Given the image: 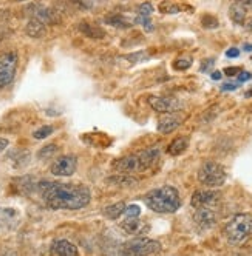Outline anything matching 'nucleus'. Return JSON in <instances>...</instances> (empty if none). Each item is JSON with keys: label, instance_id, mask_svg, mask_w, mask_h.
<instances>
[{"label": "nucleus", "instance_id": "nucleus-1", "mask_svg": "<svg viewBox=\"0 0 252 256\" xmlns=\"http://www.w3.org/2000/svg\"><path fill=\"white\" fill-rule=\"evenodd\" d=\"M44 204L51 210H81L90 204V190L85 186L44 182L39 186Z\"/></svg>", "mask_w": 252, "mask_h": 256}, {"label": "nucleus", "instance_id": "nucleus-2", "mask_svg": "<svg viewBox=\"0 0 252 256\" xmlns=\"http://www.w3.org/2000/svg\"><path fill=\"white\" fill-rule=\"evenodd\" d=\"M144 202L152 212L161 214L175 213L181 207V199H179L178 190L170 186H164L149 192L146 198H144Z\"/></svg>", "mask_w": 252, "mask_h": 256}, {"label": "nucleus", "instance_id": "nucleus-3", "mask_svg": "<svg viewBox=\"0 0 252 256\" xmlns=\"http://www.w3.org/2000/svg\"><path fill=\"white\" fill-rule=\"evenodd\" d=\"M224 234L229 244L241 246L252 236V218L249 214L233 216L224 227Z\"/></svg>", "mask_w": 252, "mask_h": 256}, {"label": "nucleus", "instance_id": "nucleus-4", "mask_svg": "<svg viewBox=\"0 0 252 256\" xmlns=\"http://www.w3.org/2000/svg\"><path fill=\"white\" fill-rule=\"evenodd\" d=\"M226 172L217 162H206L198 170V182L204 187L218 188L226 182Z\"/></svg>", "mask_w": 252, "mask_h": 256}, {"label": "nucleus", "instance_id": "nucleus-5", "mask_svg": "<svg viewBox=\"0 0 252 256\" xmlns=\"http://www.w3.org/2000/svg\"><path fill=\"white\" fill-rule=\"evenodd\" d=\"M161 250V244L158 241L149 240V238H135L127 241L121 252L124 256H150Z\"/></svg>", "mask_w": 252, "mask_h": 256}, {"label": "nucleus", "instance_id": "nucleus-6", "mask_svg": "<svg viewBox=\"0 0 252 256\" xmlns=\"http://www.w3.org/2000/svg\"><path fill=\"white\" fill-rule=\"evenodd\" d=\"M17 70V54L14 51L4 52L0 56V90L10 85L16 76Z\"/></svg>", "mask_w": 252, "mask_h": 256}, {"label": "nucleus", "instance_id": "nucleus-7", "mask_svg": "<svg viewBox=\"0 0 252 256\" xmlns=\"http://www.w3.org/2000/svg\"><path fill=\"white\" fill-rule=\"evenodd\" d=\"M149 105L152 106L153 112L163 113V114H173L179 110H183V102L173 98H166V96H150L147 99Z\"/></svg>", "mask_w": 252, "mask_h": 256}, {"label": "nucleus", "instance_id": "nucleus-8", "mask_svg": "<svg viewBox=\"0 0 252 256\" xmlns=\"http://www.w3.org/2000/svg\"><path fill=\"white\" fill-rule=\"evenodd\" d=\"M78 167V159L73 154H67V156H61L58 158L55 162L51 164L50 172L53 176H58V178H68V176H73Z\"/></svg>", "mask_w": 252, "mask_h": 256}, {"label": "nucleus", "instance_id": "nucleus-9", "mask_svg": "<svg viewBox=\"0 0 252 256\" xmlns=\"http://www.w3.org/2000/svg\"><path fill=\"white\" fill-rule=\"evenodd\" d=\"M221 199V193L215 190H198L192 194L190 204L193 208H212Z\"/></svg>", "mask_w": 252, "mask_h": 256}, {"label": "nucleus", "instance_id": "nucleus-10", "mask_svg": "<svg viewBox=\"0 0 252 256\" xmlns=\"http://www.w3.org/2000/svg\"><path fill=\"white\" fill-rule=\"evenodd\" d=\"M193 221L203 230L212 228L215 224H217V213H215L212 208H196L193 213Z\"/></svg>", "mask_w": 252, "mask_h": 256}, {"label": "nucleus", "instance_id": "nucleus-11", "mask_svg": "<svg viewBox=\"0 0 252 256\" xmlns=\"http://www.w3.org/2000/svg\"><path fill=\"white\" fill-rule=\"evenodd\" d=\"M138 159V172H146L149 168H152L155 164L159 159V148L153 147V148H147L141 152L139 154H136Z\"/></svg>", "mask_w": 252, "mask_h": 256}, {"label": "nucleus", "instance_id": "nucleus-12", "mask_svg": "<svg viewBox=\"0 0 252 256\" xmlns=\"http://www.w3.org/2000/svg\"><path fill=\"white\" fill-rule=\"evenodd\" d=\"M181 125V119H179L176 114H167L164 118H161L158 120V126L156 130L161 133V134H170L173 133L176 128Z\"/></svg>", "mask_w": 252, "mask_h": 256}, {"label": "nucleus", "instance_id": "nucleus-13", "mask_svg": "<svg viewBox=\"0 0 252 256\" xmlns=\"http://www.w3.org/2000/svg\"><path fill=\"white\" fill-rule=\"evenodd\" d=\"M51 250L55 254L58 256H78L79 252L76 248L75 244H71L70 241H65V240H58L53 242L51 246Z\"/></svg>", "mask_w": 252, "mask_h": 256}, {"label": "nucleus", "instance_id": "nucleus-14", "mask_svg": "<svg viewBox=\"0 0 252 256\" xmlns=\"http://www.w3.org/2000/svg\"><path fill=\"white\" fill-rule=\"evenodd\" d=\"M113 168H115L116 172H121V173L138 172V159H136V154L121 158L119 160H116V162L113 164Z\"/></svg>", "mask_w": 252, "mask_h": 256}, {"label": "nucleus", "instance_id": "nucleus-15", "mask_svg": "<svg viewBox=\"0 0 252 256\" xmlns=\"http://www.w3.org/2000/svg\"><path fill=\"white\" fill-rule=\"evenodd\" d=\"M229 16L233 24H237L240 26L244 25L246 22V16H247V10L240 4V2H233L229 8Z\"/></svg>", "mask_w": 252, "mask_h": 256}, {"label": "nucleus", "instance_id": "nucleus-16", "mask_svg": "<svg viewBox=\"0 0 252 256\" xmlns=\"http://www.w3.org/2000/svg\"><path fill=\"white\" fill-rule=\"evenodd\" d=\"M25 32L30 36L31 39H41L45 36L47 32V28L42 22H39L38 19H31L27 26H25Z\"/></svg>", "mask_w": 252, "mask_h": 256}, {"label": "nucleus", "instance_id": "nucleus-17", "mask_svg": "<svg viewBox=\"0 0 252 256\" xmlns=\"http://www.w3.org/2000/svg\"><path fill=\"white\" fill-rule=\"evenodd\" d=\"M79 31L85 36V38L93 39V40L104 39V36H105V32L102 31V28H99L96 25H92V24H88V22L79 24Z\"/></svg>", "mask_w": 252, "mask_h": 256}, {"label": "nucleus", "instance_id": "nucleus-18", "mask_svg": "<svg viewBox=\"0 0 252 256\" xmlns=\"http://www.w3.org/2000/svg\"><path fill=\"white\" fill-rule=\"evenodd\" d=\"M19 221V213L14 208H0V227H14Z\"/></svg>", "mask_w": 252, "mask_h": 256}, {"label": "nucleus", "instance_id": "nucleus-19", "mask_svg": "<svg viewBox=\"0 0 252 256\" xmlns=\"http://www.w3.org/2000/svg\"><path fill=\"white\" fill-rule=\"evenodd\" d=\"M121 227L124 232H127L129 234H139L144 230V224L139 221V218H125L121 222Z\"/></svg>", "mask_w": 252, "mask_h": 256}, {"label": "nucleus", "instance_id": "nucleus-20", "mask_svg": "<svg viewBox=\"0 0 252 256\" xmlns=\"http://www.w3.org/2000/svg\"><path fill=\"white\" fill-rule=\"evenodd\" d=\"M189 147V138H176L167 148V153L170 156H179L183 154Z\"/></svg>", "mask_w": 252, "mask_h": 256}, {"label": "nucleus", "instance_id": "nucleus-21", "mask_svg": "<svg viewBox=\"0 0 252 256\" xmlns=\"http://www.w3.org/2000/svg\"><path fill=\"white\" fill-rule=\"evenodd\" d=\"M124 210H125V204L124 202H116L113 206H109L107 208H104V216L107 219H118L119 216L124 214Z\"/></svg>", "mask_w": 252, "mask_h": 256}, {"label": "nucleus", "instance_id": "nucleus-22", "mask_svg": "<svg viewBox=\"0 0 252 256\" xmlns=\"http://www.w3.org/2000/svg\"><path fill=\"white\" fill-rule=\"evenodd\" d=\"M107 25H110L113 28H119V30H125V28H130V22L125 19L124 16H112V17H107L104 20Z\"/></svg>", "mask_w": 252, "mask_h": 256}, {"label": "nucleus", "instance_id": "nucleus-23", "mask_svg": "<svg viewBox=\"0 0 252 256\" xmlns=\"http://www.w3.org/2000/svg\"><path fill=\"white\" fill-rule=\"evenodd\" d=\"M201 25H203L204 30H217L220 26V22H218V19L215 16L206 14V16H203V19H201Z\"/></svg>", "mask_w": 252, "mask_h": 256}, {"label": "nucleus", "instance_id": "nucleus-24", "mask_svg": "<svg viewBox=\"0 0 252 256\" xmlns=\"http://www.w3.org/2000/svg\"><path fill=\"white\" fill-rule=\"evenodd\" d=\"M53 132H55V128H53L51 125H45V126H41L39 130H36L33 133V138L36 140H42V139H47L50 134H53Z\"/></svg>", "mask_w": 252, "mask_h": 256}, {"label": "nucleus", "instance_id": "nucleus-25", "mask_svg": "<svg viewBox=\"0 0 252 256\" xmlns=\"http://www.w3.org/2000/svg\"><path fill=\"white\" fill-rule=\"evenodd\" d=\"M56 152H58V147H56V145H47V147H44V148L38 153V158H39L41 160H47V159H50V158L55 156Z\"/></svg>", "mask_w": 252, "mask_h": 256}, {"label": "nucleus", "instance_id": "nucleus-26", "mask_svg": "<svg viewBox=\"0 0 252 256\" xmlns=\"http://www.w3.org/2000/svg\"><path fill=\"white\" fill-rule=\"evenodd\" d=\"M159 11L163 14H176L181 11V8H179L176 4H170V2H163L159 5Z\"/></svg>", "mask_w": 252, "mask_h": 256}, {"label": "nucleus", "instance_id": "nucleus-27", "mask_svg": "<svg viewBox=\"0 0 252 256\" xmlns=\"http://www.w3.org/2000/svg\"><path fill=\"white\" fill-rule=\"evenodd\" d=\"M190 65H192V59L190 58H181V59H176L173 62V68L176 71H186V70L190 68Z\"/></svg>", "mask_w": 252, "mask_h": 256}, {"label": "nucleus", "instance_id": "nucleus-28", "mask_svg": "<svg viewBox=\"0 0 252 256\" xmlns=\"http://www.w3.org/2000/svg\"><path fill=\"white\" fill-rule=\"evenodd\" d=\"M135 24H139L144 30H146L147 32H152L153 31V24L150 20V17H136L135 19Z\"/></svg>", "mask_w": 252, "mask_h": 256}, {"label": "nucleus", "instance_id": "nucleus-29", "mask_svg": "<svg viewBox=\"0 0 252 256\" xmlns=\"http://www.w3.org/2000/svg\"><path fill=\"white\" fill-rule=\"evenodd\" d=\"M139 214H141V208H139V206H136V204L125 207V210H124V216H125V218H136V219H138Z\"/></svg>", "mask_w": 252, "mask_h": 256}, {"label": "nucleus", "instance_id": "nucleus-30", "mask_svg": "<svg viewBox=\"0 0 252 256\" xmlns=\"http://www.w3.org/2000/svg\"><path fill=\"white\" fill-rule=\"evenodd\" d=\"M152 12H153V6H152V4H149V2L139 5V8H138V16H139V17H150Z\"/></svg>", "mask_w": 252, "mask_h": 256}, {"label": "nucleus", "instance_id": "nucleus-31", "mask_svg": "<svg viewBox=\"0 0 252 256\" xmlns=\"http://www.w3.org/2000/svg\"><path fill=\"white\" fill-rule=\"evenodd\" d=\"M226 56H227L229 59H235V58L240 56V50H238V48H229L227 52H226Z\"/></svg>", "mask_w": 252, "mask_h": 256}, {"label": "nucleus", "instance_id": "nucleus-32", "mask_svg": "<svg viewBox=\"0 0 252 256\" xmlns=\"http://www.w3.org/2000/svg\"><path fill=\"white\" fill-rule=\"evenodd\" d=\"M240 68H226L224 70V74L226 76H229V78H232V76H237V74H240Z\"/></svg>", "mask_w": 252, "mask_h": 256}, {"label": "nucleus", "instance_id": "nucleus-33", "mask_svg": "<svg viewBox=\"0 0 252 256\" xmlns=\"http://www.w3.org/2000/svg\"><path fill=\"white\" fill-rule=\"evenodd\" d=\"M215 64V60L213 59H207V60H204L203 62V66H201V71L203 72H206V71H209L210 68H212V65Z\"/></svg>", "mask_w": 252, "mask_h": 256}, {"label": "nucleus", "instance_id": "nucleus-34", "mask_svg": "<svg viewBox=\"0 0 252 256\" xmlns=\"http://www.w3.org/2000/svg\"><path fill=\"white\" fill-rule=\"evenodd\" d=\"M249 79H252V74H250V72H247V71H241L240 74H238V80L240 82H246Z\"/></svg>", "mask_w": 252, "mask_h": 256}, {"label": "nucleus", "instance_id": "nucleus-35", "mask_svg": "<svg viewBox=\"0 0 252 256\" xmlns=\"http://www.w3.org/2000/svg\"><path fill=\"white\" fill-rule=\"evenodd\" d=\"M8 139H5V138H0V153L2 152H5V148L8 147Z\"/></svg>", "mask_w": 252, "mask_h": 256}, {"label": "nucleus", "instance_id": "nucleus-36", "mask_svg": "<svg viewBox=\"0 0 252 256\" xmlns=\"http://www.w3.org/2000/svg\"><path fill=\"white\" fill-rule=\"evenodd\" d=\"M221 90H224V91H233V90H237V85H233V84H224L221 86Z\"/></svg>", "mask_w": 252, "mask_h": 256}, {"label": "nucleus", "instance_id": "nucleus-37", "mask_svg": "<svg viewBox=\"0 0 252 256\" xmlns=\"http://www.w3.org/2000/svg\"><path fill=\"white\" fill-rule=\"evenodd\" d=\"M212 79H213V80H220V79H221V72H220V71H215L213 74H212Z\"/></svg>", "mask_w": 252, "mask_h": 256}, {"label": "nucleus", "instance_id": "nucleus-38", "mask_svg": "<svg viewBox=\"0 0 252 256\" xmlns=\"http://www.w3.org/2000/svg\"><path fill=\"white\" fill-rule=\"evenodd\" d=\"M246 26H247V30H249V31H252V19L247 22V25H246Z\"/></svg>", "mask_w": 252, "mask_h": 256}, {"label": "nucleus", "instance_id": "nucleus-39", "mask_svg": "<svg viewBox=\"0 0 252 256\" xmlns=\"http://www.w3.org/2000/svg\"><path fill=\"white\" fill-rule=\"evenodd\" d=\"M244 51H252V45H244Z\"/></svg>", "mask_w": 252, "mask_h": 256}]
</instances>
